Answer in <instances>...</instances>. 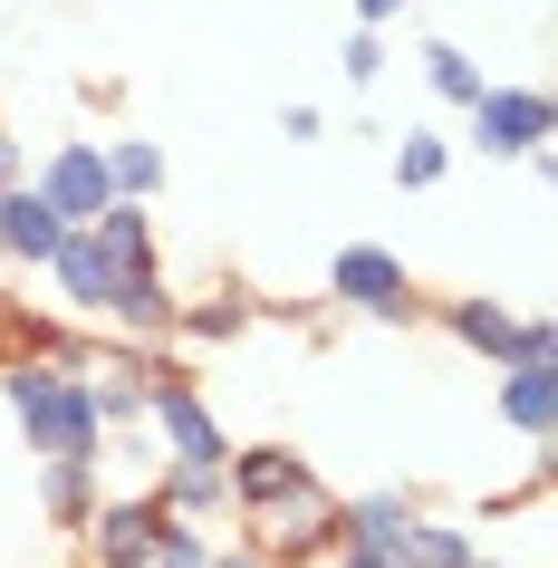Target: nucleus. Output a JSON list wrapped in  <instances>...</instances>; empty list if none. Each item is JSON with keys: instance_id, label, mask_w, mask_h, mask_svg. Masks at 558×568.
Wrapping results in <instances>:
<instances>
[{"instance_id": "f257e3e1", "label": "nucleus", "mask_w": 558, "mask_h": 568, "mask_svg": "<svg viewBox=\"0 0 558 568\" xmlns=\"http://www.w3.org/2000/svg\"><path fill=\"white\" fill-rule=\"evenodd\" d=\"M0 395H10V415H20L30 463H49V453H106L88 376H68V366H49V357H0Z\"/></svg>"}, {"instance_id": "f03ea898", "label": "nucleus", "mask_w": 558, "mask_h": 568, "mask_svg": "<svg viewBox=\"0 0 558 568\" xmlns=\"http://www.w3.org/2000/svg\"><path fill=\"white\" fill-rule=\"evenodd\" d=\"M327 300L356 308V318H376V328H414L424 300H414V270L385 251V241H347L337 261H327Z\"/></svg>"}, {"instance_id": "7ed1b4c3", "label": "nucleus", "mask_w": 558, "mask_h": 568, "mask_svg": "<svg viewBox=\"0 0 558 568\" xmlns=\"http://www.w3.org/2000/svg\"><path fill=\"white\" fill-rule=\"evenodd\" d=\"M463 125H471V154H539L558 135V106L549 88H481L463 106Z\"/></svg>"}, {"instance_id": "20e7f679", "label": "nucleus", "mask_w": 558, "mask_h": 568, "mask_svg": "<svg viewBox=\"0 0 558 568\" xmlns=\"http://www.w3.org/2000/svg\"><path fill=\"white\" fill-rule=\"evenodd\" d=\"M251 549H261V559H280V568H298V559H318V549H337V501L308 481V491H290V501L251 510Z\"/></svg>"}, {"instance_id": "39448f33", "label": "nucleus", "mask_w": 558, "mask_h": 568, "mask_svg": "<svg viewBox=\"0 0 558 568\" xmlns=\"http://www.w3.org/2000/svg\"><path fill=\"white\" fill-rule=\"evenodd\" d=\"M39 203L59 212V222H97V212L116 203V174H106V145L97 135H68L49 164H39Z\"/></svg>"}, {"instance_id": "423d86ee", "label": "nucleus", "mask_w": 558, "mask_h": 568, "mask_svg": "<svg viewBox=\"0 0 558 568\" xmlns=\"http://www.w3.org/2000/svg\"><path fill=\"white\" fill-rule=\"evenodd\" d=\"M154 520H164V510H154V491H106L78 530H88V559H97V568H145Z\"/></svg>"}, {"instance_id": "0eeeda50", "label": "nucleus", "mask_w": 558, "mask_h": 568, "mask_svg": "<svg viewBox=\"0 0 558 568\" xmlns=\"http://www.w3.org/2000/svg\"><path fill=\"white\" fill-rule=\"evenodd\" d=\"M39 270L59 280V300L78 308V318H106V300H116V261L97 251V232H88V222H68V232H59V251H49Z\"/></svg>"}, {"instance_id": "6e6552de", "label": "nucleus", "mask_w": 558, "mask_h": 568, "mask_svg": "<svg viewBox=\"0 0 558 568\" xmlns=\"http://www.w3.org/2000/svg\"><path fill=\"white\" fill-rule=\"evenodd\" d=\"M222 481H232V501L241 510H270V501H290V491H308V463L298 453H280V444H232L222 453Z\"/></svg>"}, {"instance_id": "1a4fd4ad", "label": "nucleus", "mask_w": 558, "mask_h": 568, "mask_svg": "<svg viewBox=\"0 0 558 568\" xmlns=\"http://www.w3.org/2000/svg\"><path fill=\"white\" fill-rule=\"evenodd\" d=\"M97 501H106V463H97V453H49V463H39V510H49L59 530H78Z\"/></svg>"}, {"instance_id": "9d476101", "label": "nucleus", "mask_w": 558, "mask_h": 568, "mask_svg": "<svg viewBox=\"0 0 558 568\" xmlns=\"http://www.w3.org/2000/svg\"><path fill=\"white\" fill-rule=\"evenodd\" d=\"M59 232H68V222L39 203V183H30V174L0 193V261H30V270H39L49 251H59Z\"/></svg>"}, {"instance_id": "9b49d317", "label": "nucleus", "mask_w": 558, "mask_h": 568, "mask_svg": "<svg viewBox=\"0 0 558 568\" xmlns=\"http://www.w3.org/2000/svg\"><path fill=\"white\" fill-rule=\"evenodd\" d=\"M500 424L529 434V444H549V424H558V366H529V357L500 366Z\"/></svg>"}, {"instance_id": "f8f14e48", "label": "nucleus", "mask_w": 558, "mask_h": 568, "mask_svg": "<svg viewBox=\"0 0 558 568\" xmlns=\"http://www.w3.org/2000/svg\"><path fill=\"white\" fill-rule=\"evenodd\" d=\"M154 501L174 510V520H222L232 510V481H222V463H164V491Z\"/></svg>"}, {"instance_id": "ddd939ff", "label": "nucleus", "mask_w": 558, "mask_h": 568, "mask_svg": "<svg viewBox=\"0 0 558 568\" xmlns=\"http://www.w3.org/2000/svg\"><path fill=\"white\" fill-rule=\"evenodd\" d=\"M106 174H116V203H154L164 193V145L154 135H106Z\"/></svg>"}, {"instance_id": "4468645a", "label": "nucleus", "mask_w": 558, "mask_h": 568, "mask_svg": "<svg viewBox=\"0 0 558 568\" xmlns=\"http://www.w3.org/2000/svg\"><path fill=\"white\" fill-rule=\"evenodd\" d=\"M395 559H405V568H463L471 559V530H463V520H424V510H414L405 530H395Z\"/></svg>"}, {"instance_id": "2eb2a0df", "label": "nucleus", "mask_w": 558, "mask_h": 568, "mask_svg": "<svg viewBox=\"0 0 558 568\" xmlns=\"http://www.w3.org/2000/svg\"><path fill=\"white\" fill-rule=\"evenodd\" d=\"M424 88H434L443 106H471L491 78H481V59H471V49H453V39H424Z\"/></svg>"}, {"instance_id": "dca6fc26", "label": "nucleus", "mask_w": 558, "mask_h": 568, "mask_svg": "<svg viewBox=\"0 0 558 568\" xmlns=\"http://www.w3.org/2000/svg\"><path fill=\"white\" fill-rule=\"evenodd\" d=\"M443 328L463 337L471 357L500 366V347H510V300H453V308H443Z\"/></svg>"}, {"instance_id": "f3484780", "label": "nucleus", "mask_w": 558, "mask_h": 568, "mask_svg": "<svg viewBox=\"0 0 558 568\" xmlns=\"http://www.w3.org/2000/svg\"><path fill=\"white\" fill-rule=\"evenodd\" d=\"M251 328V290H222V300H193L174 308V337H193V347H222V337Z\"/></svg>"}, {"instance_id": "a211bd4d", "label": "nucleus", "mask_w": 558, "mask_h": 568, "mask_svg": "<svg viewBox=\"0 0 558 568\" xmlns=\"http://www.w3.org/2000/svg\"><path fill=\"white\" fill-rule=\"evenodd\" d=\"M385 164H395V183H405V193H434V183L453 174V145L414 125V135H395V154H385Z\"/></svg>"}, {"instance_id": "6ab92c4d", "label": "nucleus", "mask_w": 558, "mask_h": 568, "mask_svg": "<svg viewBox=\"0 0 558 568\" xmlns=\"http://www.w3.org/2000/svg\"><path fill=\"white\" fill-rule=\"evenodd\" d=\"M164 510V501H154ZM145 568H212V539L193 530V520H174V510H164V520H154V549H145Z\"/></svg>"}, {"instance_id": "aec40b11", "label": "nucleus", "mask_w": 558, "mask_h": 568, "mask_svg": "<svg viewBox=\"0 0 558 568\" xmlns=\"http://www.w3.org/2000/svg\"><path fill=\"white\" fill-rule=\"evenodd\" d=\"M337 68H347V88H376L385 78V30H356L347 49H337Z\"/></svg>"}, {"instance_id": "412c9836", "label": "nucleus", "mask_w": 558, "mask_h": 568, "mask_svg": "<svg viewBox=\"0 0 558 568\" xmlns=\"http://www.w3.org/2000/svg\"><path fill=\"white\" fill-rule=\"evenodd\" d=\"M280 135H290V145H318L327 116H318V106H280Z\"/></svg>"}, {"instance_id": "4be33fe9", "label": "nucleus", "mask_w": 558, "mask_h": 568, "mask_svg": "<svg viewBox=\"0 0 558 568\" xmlns=\"http://www.w3.org/2000/svg\"><path fill=\"white\" fill-rule=\"evenodd\" d=\"M337 568H405L395 549H376V539H337Z\"/></svg>"}, {"instance_id": "5701e85b", "label": "nucleus", "mask_w": 558, "mask_h": 568, "mask_svg": "<svg viewBox=\"0 0 558 568\" xmlns=\"http://www.w3.org/2000/svg\"><path fill=\"white\" fill-rule=\"evenodd\" d=\"M30 174V145H20V135H10V125H0V193H10V183Z\"/></svg>"}, {"instance_id": "b1692460", "label": "nucleus", "mask_w": 558, "mask_h": 568, "mask_svg": "<svg viewBox=\"0 0 558 568\" xmlns=\"http://www.w3.org/2000/svg\"><path fill=\"white\" fill-rule=\"evenodd\" d=\"M414 0H356V20H366V30H385V20H405Z\"/></svg>"}, {"instance_id": "393cba45", "label": "nucleus", "mask_w": 558, "mask_h": 568, "mask_svg": "<svg viewBox=\"0 0 558 568\" xmlns=\"http://www.w3.org/2000/svg\"><path fill=\"white\" fill-rule=\"evenodd\" d=\"M212 568H280V559H261V549H212Z\"/></svg>"}, {"instance_id": "a878e982", "label": "nucleus", "mask_w": 558, "mask_h": 568, "mask_svg": "<svg viewBox=\"0 0 558 568\" xmlns=\"http://www.w3.org/2000/svg\"><path fill=\"white\" fill-rule=\"evenodd\" d=\"M463 568H500V559H481V549H471V559H463Z\"/></svg>"}]
</instances>
